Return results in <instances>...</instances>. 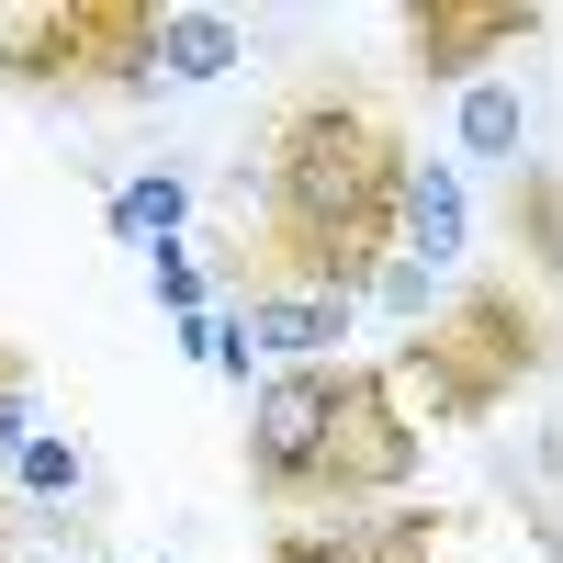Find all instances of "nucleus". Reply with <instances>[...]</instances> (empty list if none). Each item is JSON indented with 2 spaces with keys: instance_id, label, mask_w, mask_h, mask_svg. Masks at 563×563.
Masks as SVG:
<instances>
[{
  "instance_id": "nucleus-14",
  "label": "nucleus",
  "mask_w": 563,
  "mask_h": 563,
  "mask_svg": "<svg viewBox=\"0 0 563 563\" xmlns=\"http://www.w3.org/2000/svg\"><path fill=\"white\" fill-rule=\"evenodd\" d=\"M12 485H23V507H68V496L90 485V451L34 429V440H23V462H12Z\"/></svg>"
},
{
  "instance_id": "nucleus-13",
  "label": "nucleus",
  "mask_w": 563,
  "mask_h": 563,
  "mask_svg": "<svg viewBox=\"0 0 563 563\" xmlns=\"http://www.w3.org/2000/svg\"><path fill=\"white\" fill-rule=\"evenodd\" d=\"M507 225L530 238V282L552 294V271H563V180H552V158H530V169H519V192H507Z\"/></svg>"
},
{
  "instance_id": "nucleus-10",
  "label": "nucleus",
  "mask_w": 563,
  "mask_h": 563,
  "mask_svg": "<svg viewBox=\"0 0 563 563\" xmlns=\"http://www.w3.org/2000/svg\"><path fill=\"white\" fill-rule=\"evenodd\" d=\"M180 225H192V180L180 169H135V180H113V238L124 249H180Z\"/></svg>"
},
{
  "instance_id": "nucleus-4",
  "label": "nucleus",
  "mask_w": 563,
  "mask_h": 563,
  "mask_svg": "<svg viewBox=\"0 0 563 563\" xmlns=\"http://www.w3.org/2000/svg\"><path fill=\"white\" fill-rule=\"evenodd\" d=\"M316 395H327V440H316V507H384L417 485V462H429V440H417V417L395 406L384 384V361H327L316 372Z\"/></svg>"
},
{
  "instance_id": "nucleus-2",
  "label": "nucleus",
  "mask_w": 563,
  "mask_h": 563,
  "mask_svg": "<svg viewBox=\"0 0 563 563\" xmlns=\"http://www.w3.org/2000/svg\"><path fill=\"white\" fill-rule=\"evenodd\" d=\"M541 372H552V294L519 282V271H485V282H462V294H440L429 327L395 339L384 384H395L406 417L429 406L440 429H474V417L519 406V384H541Z\"/></svg>"
},
{
  "instance_id": "nucleus-9",
  "label": "nucleus",
  "mask_w": 563,
  "mask_h": 563,
  "mask_svg": "<svg viewBox=\"0 0 563 563\" xmlns=\"http://www.w3.org/2000/svg\"><path fill=\"white\" fill-rule=\"evenodd\" d=\"M462 249H474V203H462V169H451V158H417V169H406V203H395V260L451 271Z\"/></svg>"
},
{
  "instance_id": "nucleus-17",
  "label": "nucleus",
  "mask_w": 563,
  "mask_h": 563,
  "mask_svg": "<svg viewBox=\"0 0 563 563\" xmlns=\"http://www.w3.org/2000/svg\"><path fill=\"white\" fill-rule=\"evenodd\" d=\"M147 282H158V305H169V316H203V305H214V271H203L192 249H158Z\"/></svg>"
},
{
  "instance_id": "nucleus-6",
  "label": "nucleus",
  "mask_w": 563,
  "mask_h": 563,
  "mask_svg": "<svg viewBox=\"0 0 563 563\" xmlns=\"http://www.w3.org/2000/svg\"><path fill=\"white\" fill-rule=\"evenodd\" d=\"M316 372H260V384H249V485L260 496H316V440H327Z\"/></svg>"
},
{
  "instance_id": "nucleus-7",
  "label": "nucleus",
  "mask_w": 563,
  "mask_h": 563,
  "mask_svg": "<svg viewBox=\"0 0 563 563\" xmlns=\"http://www.w3.org/2000/svg\"><path fill=\"white\" fill-rule=\"evenodd\" d=\"M440 519L429 507H350V519H282L260 563H429Z\"/></svg>"
},
{
  "instance_id": "nucleus-16",
  "label": "nucleus",
  "mask_w": 563,
  "mask_h": 563,
  "mask_svg": "<svg viewBox=\"0 0 563 563\" xmlns=\"http://www.w3.org/2000/svg\"><path fill=\"white\" fill-rule=\"evenodd\" d=\"M361 305H384V316H406V327H429V316H440V271H417V260H384Z\"/></svg>"
},
{
  "instance_id": "nucleus-1",
  "label": "nucleus",
  "mask_w": 563,
  "mask_h": 563,
  "mask_svg": "<svg viewBox=\"0 0 563 563\" xmlns=\"http://www.w3.org/2000/svg\"><path fill=\"white\" fill-rule=\"evenodd\" d=\"M406 169H417L406 124L372 102L350 68L305 79L294 102L271 113V147H260V249H238L214 282H294V294L361 305L372 271L395 260Z\"/></svg>"
},
{
  "instance_id": "nucleus-15",
  "label": "nucleus",
  "mask_w": 563,
  "mask_h": 563,
  "mask_svg": "<svg viewBox=\"0 0 563 563\" xmlns=\"http://www.w3.org/2000/svg\"><path fill=\"white\" fill-rule=\"evenodd\" d=\"M34 350L23 339H0V485H12V462H23V440H34ZM0 530H12V519H0Z\"/></svg>"
},
{
  "instance_id": "nucleus-8",
  "label": "nucleus",
  "mask_w": 563,
  "mask_h": 563,
  "mask_svg": "<svg viewBox=\"0 0 563 563\" xmlns=\"http://www.w3.org/2000/svg\"><path fill=\"white\" fill-rule=\"evenodd\" d=\"M238 327H249V350L271 372H316V361H339L350 305L339 294H294V282H238Z\"/></svg>"
},
{
  "instance_id": "nucleus-18",
  "label": "nucleus",
  "mask_w": 563,
  "mask_h": 563,
  "mask_svg": "<svg viewBox=\"0 0 563 563\" xmlns=\"http://www.w3.org/2000/svg\"><path fill=\"white\" fill-rule=\"evenodd\" d=\"M214 372H238V384L260 372V350H249V327H238V316H214Z\"/></svg>"
},
{
  "instance_id": "nucleus-11",
  "label": "nucleus",
  "mask_w": 563,
  "mask_h": 563,
  "mask_svg": "<svg viewBox=\"0 0 563 563\" xmlns=\"http://www.w3.org/2000/svg\"><path fill=\"white\" fill-rule=\"evenodd\" d=\"M238 57H249V34L225 23V12H158V79L203 90V79H225Z\"/></svg>"
},
{
  "instance_id": "nucleus-3",
  "label": "nucleus",
  "mask_w": 563,
  "mask_h": 563,
  "mask_svg": "<svg viewBox=\"0 0 563 563\" xmlns=\"http://www.w3.org/2000/svg\"><path fill=\"white\" fill-rule=\"evenodd\" d=\"M0 90H23V102H135V90H158V0L0 12Z\"/></svg>"
},
{
  "instance_id": "nucleus-5",
  "label": "nucleus",
  "mask_w": 563,
  "mask_h": 563,
  "mask_svg": "<svg viewBox=\"0 0 563 563\" xmlns=\"http://www.w3.org/2000/svg\"><path fill=\"white\" fill-rule=\"evenodd\" d=\"M406 79L429 90H474V68L496 45H541V12L530 0H406Z\"/></svg>"
},
{
  "instance_id": "nucleus-12",
  "label": "nucleus",
  "mask_w": 563,
  "mask_h": 563,
  "mask_svg": "<svg viewBox=\"0 0 563 563\" xmlns=\"http://www.w3.org/2000/svg\"><path fill=\"white\" fill-rule=\"evenodd\" d=\"M462 158H485V169H519V158H530V113H519V90H507V79H474V90H462Z\"/></svg>"
}]
</instances>
